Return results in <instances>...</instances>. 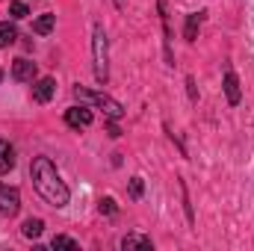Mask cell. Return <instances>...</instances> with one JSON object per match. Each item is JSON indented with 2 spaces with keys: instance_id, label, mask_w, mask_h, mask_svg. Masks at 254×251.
<instances>
[{
  "instance_id": "6da1fadb",
  "label": "cell",
  "mask_w": 254,
  "mask_h": 251,
  "mask_svg": "<svg viewBox=\"0 0 254 251\" xmlns=\"http://www.w3.org/2000/svg\"><path fill=\"white\" fill-rule=\"evenodd\" d=\"M30 178H33L36 192H39L51 207H65V204H68L71 192H68V187L63 184V178L57 175V169H54V163H51L48 157H36V160H33Z\"/></svg>"
},
{
  "instance_id": "7a4b0ae2",
  "label": "cell",
  "mask_w": 254,
  "mask_h": 251,
  "mask_svg": "<svg viewBox=\"0 0 254 251\" xmlns=\"http://www.w3.org/2000/svg\"><path fill=\"white\" fill-rule=\"evenodd\" d=\"M92 60H95V80L104 86L110 80V63H107V33L101 24L92 30Z\"/></svg>"
},
{
  "instance_id": "3957f363",
  "label": "cell",
  "mask_w": 254,
  "mask_h": 251,
  "mask_svg": "<svg viewBox=\"0 0 254 251\" xmlns=\"http://www.w3.org/2000/svg\"><path fill=\"white\" fill-rule=\"evenodd\" d=\"M74 98H77V101H86V104L101 107V110H104L113 122L125 116V107H122L119 101H113L110 95H104V92H89V89H83V86H74Z\"/></svg>"
},
{
  "instance_id": "277c9868",
  "label": "cell",
  "mask_w": 254,
  "mask_h": 251,
  "mask_svg": "<svg viewBox=\"0 0 254 251\" xmlns=\"http://www.w3.org/2000/svg\"><path fill=\"white\" fill-rule=\"evenodd\" d=\"M21 210V195L18 189H9L0 184V216H15Z\"/></svg>"
},
{
  "instance_id": "5b68a950",
  "label": "cell",
  "mask_w": 254,
  "mask_h": 251,
  "mask_svg": "<svg viewBox=\"0 0 254 251\" xmlns=\"http://www.w3.org/2000/svg\"><path fill=\"white\" fill-rule=\"evenodd\" d=\"M36 74H39V68H36V63H30V60H15L12 63V77L18 83H33Z\"/></svg>"
},
{
  "instance_id": "8992f818",
  "label": "cell",
  "mask_w": 254,
  "mask_h": 251,
  "mask_svg": "<svg viewBox=\"0 0 254 251\" xmlns=\"http://www.w3.org/2000/svg\"><path fill=\"white\" fill-rule=\"evenodd\" d=\"M54 95H57V80H54V77H42V80H36V86H33V98H36L39 104H48Z\"/></svg>"
},
{
  "instance_id": "52a82bcc",
  "label": "cell",
  "mask_w": 254,
  "mask_h": 251,
  "mask_svg": "<svg viewBox=\"0 0 254 251\" xmlns=\"http://www.w3.org/2000/svg\"><path fill=\"white\" fill-rule=\"evenodd\" d=\"M65 122L71 127H89L92 125V110L89 107H71V110H65Z\"/></svg>"
},
{
  "instance_id": "ba28073f",
  "label": "cell",
  "mask_w": 254,
  "mask_h": 251,
  "mask_svg": "<svg viewBox=\"0 0 254 251\" xmlns=\"http://www.w3.org/2000/svg\"><path fill=\"white\" fill-rule=\"evenodd\" d=\"M225 95H228V104H240V98H243V92H240V80H237V74L228 68L225 71Z\"/></svg>"
},
{
  "instance_id": "9c48e42d",
  "label": "cell",
  "mask_w": 254,
  "mask_h": 251,
  "mask_svg": "<svg viewBox=\"0 0 254 251\" xmlns=\"http://www.w3.org/2000/svg\"><path fill=\"white\" fill-rule=\"evenodd\" d=\"M12 169H15V145L0 139V175H6Z\"/></svg>"
},
{
  "instance_id": "30bf717a",
  "label": "cell",
  "mask_w": 254,
  "mask_h": 251,
  "mask_svg": "<svg viewBox=\"0 0 254 251\" xmlns=\"http://www.w3.org/2000/svg\"><path fill=\"white\" fill-rule=\"evenodd\" d=\"M122 249H125V251H133V249H154V243H151L148 237H142V234H127L125 240H122Z\"/></svg>"
},
{
  "instance_id": "8fae6325",
  "label": "cell",
  "mask_w": 254,
  "mask_h": 251,
  "mask_svg": "<svg viewBox=\"0 0 254 251\" xmlns=\"http://www.w3.org/2000/svg\"><path fill=\"white\" fill-rule=\"evenodd\" d=\"M42 231H45V222H42V219H27V222L21 225V234H24L27 240H36V237H42Z\"/></svg>"
},
{
  "instance_id": "7c38bea8",
  "label": "cell",
  "mask_w": 254,
  "mask_h": 251,
  "mask_svg": "<svg viewBox=\"0 0 254 251\" xmlns=\"http://www.w3.org/2000/svg\"><path fill=\"white\" fill-rule=\"evenodd\" d=\"M201 18H204V12H195V15L187 18V30H184L187 42H195V39H198V24H201Z\"/></svg>"
},
{
  "instance_id": "4fadbf2b",
  "label": "cell",
  "mask_w": 254,
  "mask_h": 251,
  "mask_svg": "<svg viewBox=\"0 0 254 251\" xmlns=\"http://www.w3.org/2000/svg\"><path fill=\"white\" fill-rule=\"evenodd\" d=\"M54 24H57V15H42V18H36L33 30H36L39 36H45V33H51V30H54Z\"/></svg>"
},
{
  "instance_id": "5bb4252c",
  "label": "cell",
  "mask_w": 254,
  "mask_h": 251,
  "mask_svg": "<svg viewBox=\"0 0 254 251\" xmlns=\"http://www.w3.org/2000/svg\"><path fill=\"white\" fill-rule=\"evenodd\" d=\"M15 39H18V30H15L12 24H0V48L15 45Z\"/></svg>"
},
{
  "instance_id": "9a60e30c",
  "label": "cell",
  "mask_w": 254,
  "mask_h": 251,
  "mask_svg": "<svg viewBox=\"0 0 254 251\" xmlns=\"http://www.w3.org/2000/svg\"><path fill=\"white\" fill-rule=\"evenodd\" d=\"M54 249H68V251H74L77 249V243L71 240V237H54V243H51Z\"/></svg>"
},
{
  "instance_id": "2e32d148",
  "label": "cell",
  "mask_w": 254,
  "mask_h": 251,
  "mask_svg": "<svg viewBox=\"0 0 254 251\" xmlns=\"http://www.w3.org/2000/svg\"><path fill=\"white\" fill-rule=\"evenodd\" d=\"M9 12H12V18H27V15H30L27 3H21V0H18V3H12V6H9Z\"/></svg>"
},
{
  "instance_id": "e0dca14e",
  "label": "cell",
  "mask_w": 254,
  "mask_h": 251,
  "mask_svg": "<svg viewBox=\"0 0 254 251\" xmlns=\"http://www.w3.org/2000/svg\"><path fill=\"white\" fill-rule=\"evenodd\" d=\"M178 187H181V195H184V210H187V219H195V216H192V204H190V195H187V184H184V181H181V184H178Z\"/></svg>"
},
{
  "instance_id": "ac0fdd59",
  "label": "cell",
  "mask_w": 254,
  "mask_h": 251,
  "mask_svg": "<svg viewBox=\"0 0 254 251\" xmlns=\"http://www.w3.org/2000/svg\"><path fill=\"white\" fill-rule=\"evenodd\" d=\"M98 210H101V213H107V216H113L119 207H116V201H113V198H104V201L98 204Z\"/></svg>"
},
{
  "instance_id": "d6986e66",
  "label": "cell",
  "mask_w": 254,
  "mask_h": 251,
  "mask_svg": "<svg viewBox=\"0 0 254 251\" xmlns=\"http://www.w3.org/2000/svg\"><path fill=\"white\" fill-rule=\"evenodd\" d=\"M142 189H145L142 178H130V195H133V198H139V195H142Z\"/></svg>"
},
{
  "instance_id": "ffe728a7",
  "label": "cell",
  "mask_w": 254,
  "mask_h": 251,
  "mask_svg": "<svg viewBox=\"0 0 254 251\" xmlns=\"http://www.w3.org/2000/svg\"><path fill=\"white\" fill-rule=\"evenodd\" d=\"M187 86H190V98L198 101V92H195V80H192V77H187Z\"/></svg>"
},
{
  "instance_id": "44dd1931",
  "label": "cell",
  "mask_w": 254,
  "mask_h": 251,
  "mask_svg": "<svg viewBox=\"0 0 254 251\" xmlns=\"http://www.w3.org/2000/svg\"><path fill=\"white\" fill-rule=\"evenodd\" d=\"M125 3H127V0H116V6H119V9H125Z\"/></svg>"
},
{
  "instance_id": "7402d4cb",
  "label": "cell",
  "mask_w": 254,
  "mask_h": 251,
  "mask_svg": "<svg viewBox=\"0 0 254 251\" xmlns=\"http://www.w3.org/2000/svg\"><path fill=\"white\" fill-rule=\"evenodd\" d=\"M0 80H3V71H0Z\"/></svg>"
}]
</instances>
